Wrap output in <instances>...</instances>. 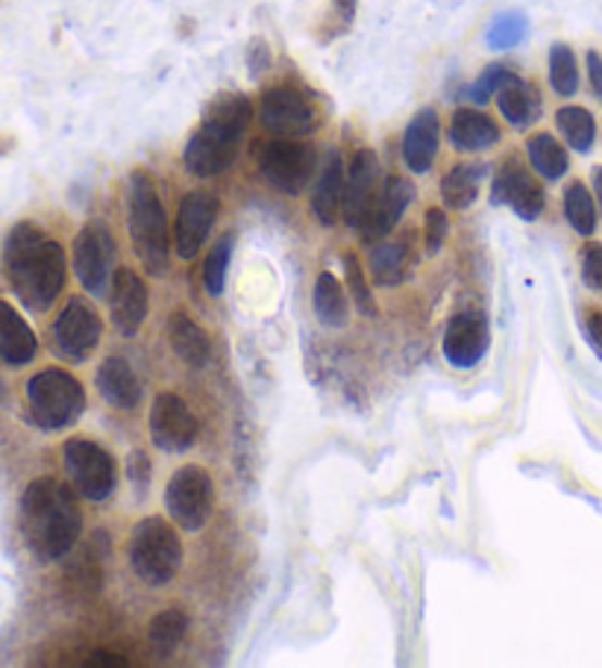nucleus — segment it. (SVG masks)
Segmentation results:
<instances>
[{
    "instance_id": "9d476101",
    "label": "nucleus",
    "mask_w": 602,
    "mask_h": 668,
    "mask_svg": "<svg viewBox=\"0 0 602 668\" xmlns=\"http://www.w3.org/2000/svg\"><path fill=\"white\" fill-rule=\"evenodd\" d=\"M168 515L185 533L204 531L214 510V483L200 465H183L165 486Z\"/></svg>"
},
{
    "instance_id": "0eeeda50",
    "label": "nucleus",
    "mask_w": 602,
    "mask_h": 668,
    "mask_svg": "<svg viewBox=\"0 0 602 668\" xmlns=\"http://www.w3.org/2000/svg\"><path fill=\"white\" fill-rule=\"evenodd\" d=\"M259 171L282 195H300L318 168V150L303 138L273 136L259 145Z\"/></svg>"
},
{
    "instance_id": "f8f14e48",
    "label": "nucleus",
    "mask_w": 602,
    "mask_h": 668,
    "mask_svg": "<svg viewBox=\"0 0 602 668\" xmlns=\"http://www.w3.org/2000/svg\"><path fill=\"white\" fill-rule=\"evenodd\" d=\"M259 124L271 136L306 138L318 130V109L300 89L273 86L259 100Z\"/></svg>"
},
{
    "instance_id": "a19ab883",
    "label": "nucleus",
    "mask_w": 602,
    "mask_h": 668,
    "mask_svg": "<svg viewBox=\"0 0 602 668\" xmlns=\"http://www.w3.org/2000/svg\"><path fill=\"white\" fill-rule=\"evenodd\" d=\"M150 472H153V469H150V457H147L145 451H130V457H126V474H130V483H133L136 489H147Z\"/></svg>"
},
{
    "instance_id": "aec40b11",
    "label": "nucleus",
    "mask_w": 602,
    "mask_h": 668,
    "mask_svg": "<svg viewBox=\"0 0 602 668\" xmlns=\"http://www.w3.org/2000/svg\"><path fill=\"white\" fill-rule=\"evenodd\" d=\"M438 145H441V121H438L435 109L423 107L408 121L406 133H403V162L408 171L427 174L438 157Z\"/></svg>"
},
{
    "instance_id": "dca6fc26",
    "label": "nucleus",
    "mask_w": 602,
    "mask_h": 668,
    "mask_svg": "<svg viewBox=\"0 0 602 668\" xmlns=\"http://www.w3.org/2000/svg\"><path fill=\"white\" fill-rule=\"evenodd\" d=\"M488 348H491V327H488L486 313L465 309V313L450 318L444 339H441V351H444L450 365H456V368H474L477 363H482Z\"/></svg>"
},
{
    "instance_id": "a878e982",
    "label": "nucleus",
    "mask_w": 602,
    "mask_h": 668,
    "mask_svg": "<svg viewBox=\"0 0 602 668\" xmlns=\"http://www.w3.org/2000/svg\"><path fill=\"white\" fill-rule=\"evenodd\" d=\"M447 136L450 145L462 154H479V150L494 148L500 142V127L494 119H488L479 109H456Z\"/></svg>"
},
{
    "instance_id": "f704fd0d",
    "label": "nucleus",
    "mask_w": 602,
    "mask_h": 668,
    "mask_svg": "<svg viewBox=\"0 0 602 668\" xmlns=\"http://www.w3.org/2000/svg\"><path fill=\"white\" fill-rule=\"evenodd\" d=\"M233 247H235V236L233 233H224L218 239L209 254L204 259V289L212 297L224 295L226 286V268H230V259H233Z\"/></svg>"
},
{
    "instance_id": "423d86ee",
    "label": "nucleus",
    "mask_w": 602,
    "mask_h": 668,
    "mask_svg": "<svg viewBox=\"0 0 602 668\" xmlns=\"http://www.w3.org/2000/svg\"><path fill=\"white\" fill-rule=\"evenodd\" d=\"M130 569L145 586L162 590L176 578L183 566V542L176 531L159 515H147L130 533Z\"/></svg>"
},
{
    "instance_id": "5701e85b",
    "label": "nucleus",
    "mask_w": 602,
    "mask_h": 668,
    "mask_svg": "<svg viewBox=\"0 0 602 668\" xmlns=\"http://www.w3.org/2000/svg\"><path fill=\"white\" fill-rule=\"evenodd\" d=\"M98 394L115 410H136L142 401V380L124 356H109L95 374Z\"/></svg>"
},
{
    "instance_id": "412c9836",
    "label": "nucleus",
    "mask_w": 602,
    "mask_h": 668,
    "mask_svg": "<svg viewBox=\"0 0 602 668\" xmlns=\"http://www.w3.org/2000/svg\"><path fill=\"white\" fill-rule=\"evenodd\" d=\"M370 275H373V283L379 286H400L406 283L415 266H418V247H415V236L406 233V236L391 239V242H382V245L370 247Z\"/></svg>"
},
{
    "instance_id": "bb28decb",
    "label": "nucleus",
    "mask_w": 602,
    "mask_h": 668,
    "mask_svg": "<svg viewBox=\"0 0 602 668\" xmlns=\"http://www.w3.org/2000/svg\"><path fill=\"white\" fill-rule=\"evenodd\" d=\"M311 309L318 325L330 327V330H341L351 318V295L344 292V286L339 283V277L330 271H321L311 289Z\"/></svg>"
},
{
    "instance_id": "09e8293b",
    "label": "nucleus",
    "mask_w": 602,
    "mask_h": 668,
    "mask_svg": "<svg viewBox=\"0 0 602 668\" xmlns=\"http://www.w3.org/2000/svg\"><path fill=\"white\" fill-rule=\"evenodd\" d=\"M0 401H3V384H0Z\"/></svg>"
},
{
    "instance_id": "c9c22d12",
    "label": "nucleus",
    "mask_w": 602,
    "mask_h": 668,
    "mask_svg": "<svg viewBox=\"0 0 602 668\" xmlns=\"http://www.w3.org/2000/svg\"><path fill=\"white\" fill-rule=\"evenodd\" d=\"M550 86L555 95L562 98H574L579 92V65H576V53L567 45H553L550 48Z\"/></svg>"
},
{
    "instance_id": "39448f33",
    "label": "nucleus",
    "mask_w": 602,
    "mask_h": 668,
    "mask_svg": "<svg viewBox=\"0 0 602 668\" xmlns=\"http://www.w3.org/2000/svg\"><path fill=\"white\" fill-rule=\"evenodd\" d=\"M27 422L39 430H65L86 410V389L65 368H41L27 380Z\"/></svg>"
},
{
    "instance_id": "b1692460",
    "label": "nucleus",
    "mask_w": 602,
    "mask_h": 668,
    "mask_svg": "<svg viewBox=\"0 0 602 668\" xmlns=\"http://www.w3.org/2000/svg\"><path fill=\"white\" fill-rule=\"evenodd\" d=\"M39 354V339L33 327L24 321V315L7 301H0V363L21 368L29 365Z\"/></svg>"
},
{
    "instance_id": "c03bdc74",
    "label": "nucleus",
    "mask_w": 602,
    "mask_h": 668,
    "mask_svg": "<svg viewBox=\"0 0 602 668\" xmlns=\"http://www.w3.org/2000/svg\"><path fill=\"white\" fill-rule=\"evenodd\" d=\"M585 333H588V342L593 344V351L602 356V313L585 315Z\"/></svg>"
},
{
    "instance_id": "7c9ffc66",
    "label": "nucleus",
    "mask_w": 602,
    "mask_h": 668,
    "mask_svg": "<svg viewBox=\"0 0 602 668\" xmlns=\"http://www.w3.org/2000/svg\"><path fill=\"white\" fill-rule=\"evenodd\" d=\"M526 157H529V166L541 174L544 180L555 183L567 174L570 168V159H567V150L562 148V142L550 133H538L526 142Z\"/></svg>"
},
{
    "instance_id": "f3484780",
    "label": "nucleus",
    "mask_w": 602,
    "mask_h": 668,
    "mask_svg": "<svg viewBox=\"0 0 602 668\" xmlns=\"http://www.w3.org/2000/svg\"><path fill=\"white\" fill-rule=\"evenodd\" d=\"M379 159L370 148H359L351 159V171H347V183H344V224L359 230L368 218L370 207L377 204L379 197Z\"/></svg>"
},
{
    "instance_id": "393cba45",
    "label": "nucleus",
    "mask_w": 602,
    "mask_h": 668,
    "mask_svg": "<svg viewBox=\"0 0 602 668\" xmlns=\"http://www.w3.org/2000/svg\"><path fill=\"white\" fill-rule=\"evenodd\" d=\"M168 344H171L176 360L188 365V368H206L209 365L212 342L204 333V327L197 325L185 309H174L168 315Z\"/></svg>"
},
{
    "instance_id": "de8ad7c7",
    "label": "nucleus",
    "mask_w": 602,
    "mask_h": 668,
    "mask_svg": "<svg viewBox=\"0 0 602 668\" xmlns=\"http://www.w3.org/2000/svg\"><path fill=\"white\" fill-rule=\"evenodd\" d=\"M591 180H593V195H597V207H600L602 212V166L593 168Z\"/></svg>"
},
{
    "instance_id": "cd10ccee",
    "label": "nucleus",
    "mask_w": 602,
    "mask_h": 668,
    "mask_svg": "<svg viewBox=\"0 0 602 668\" xmlns=\"http://www.w3.org/2000/svg\"><path fill=\"white\" fill-rule=\"evenodd\" d=\"M491 174V168L486 162H462L453 166L441 180V201L450 209H467L474 207V201L479 197V189Z\"/></svg>"
},
{
    "instance_id": "2eb2a0df",
    "label": "nucleus",
    "mask_w": 602,
    "mask_h": 668,
    "mask_svg": "<svg viewBox=\"0 0 602 668\" xmlns=\"http://www.w3.org/2000/svg\"><path fill=\"white\" fill-rule=\"evenodd\" d=\"M218 212H221V201L212 192L195 189V192L183 195L174 224V245L180 259H195L200 254V247L209 239V230L218 221Z\"/></svg>"
},
{
    "instance_id": "2f4dec72",
    "label": "nucleus",
    "mask_w": 602,
    "mask_h": 668,
    "mask_svg": "<svg viewBox=\"0 0 602 668\" xmlns=\"http://www.w3.org/2000/svg\"><path fill=\"white\" fill-rule=\"evenodd\" d=\"M555 124L562 130L564 142L579 154H588L597 138V121L585 107H562L555 112Z\"/></svg>"
},
{
    "instance_id": "79ce46f5",
    "label": "nucleus",
    "mask_w": 602,
    "mask_h": 668,
    "mask_svg": "<svg viewBox=\"0 0 602 668\" xmlns=\"http://www.w3.org/2000/svg\"><path fill=\"white\" fill-rule=\"evenodd\" d=\"M247 69L250 77H262L265 71L271 69V48L265 45V39H253L247 48Z\"/></svg>"
},
{
    "instance_id": "a211bd4d",
    "label": "nucleus",
    "mask_w": 602,
    "mask_h": 668,
    "mask_svg": "<svg viewBox=\"0 0 602 668\" xmlns=\"http://www.w3.org/2000/svg\"><path fill=\"white\" fill-rule=\"evenodd\" d=\"M147 313H150V292L145 280L133 268H118L109 289V315L115 330L124 339H133L145 327Z\"/></svg>"
},
{
    "instance_id": "72a5a7b5",
    "label": "nucleus",
    "mask_w": 602,
    "mask_h": 668,
    "mask_svg": "<svg viewBox=\"0 0 602 668\" xmlns=\"http://www.w3.org/2000/svg\"><path fill=\"white\" fill-rule=\"evenodd\" d=\"M529 36V19L520 10L500 12L491 24H488L486 41L491 50H512L517 45H524Z\"/></svg>"
},
{
    "instance_id": "4be33fe9",
    "label": "nucleus",
    "mask_w": 602,
    "mask_h": 668,
    "mask_svg": "<svg viewBox=\"0 0 602 668\" xmlns=\"http://www.w3.org/2000/svg\"><path fill=\"white\" fill-rule=\"evenodd\" d=\"M344 183H347L344 159H341L339 150L332 148L323 159L321 174H318V183H315V192H311V212L323 227L339 224L341 212H344Z\"/></svg>"
},
{
    "instance_id": "e433bc0d",
    "label": "nucleus",
    "mask_w": 602,
    "mask_h": 668,
    "mask_svg": "<svg viewBox=\"0 0 602 668\" xmlns=\"http://www.w3.org/2000/svg\"><path fill=\"white\" fill-rule=\"evenodd\" d=\"M515 77L517 74L508 69V65H503V62H494V65H488V69L482 71V74L470 83V86H467L465 98L482 107V104H488L491 98H496L505 83H512Z\"/></svg>"
},
{
    "instance_id": "1a4fd4ad",
    "label": "nucleus",
    "mask_w": 602,
    "mask_h": 668,
    "mask_svg": "<svg viewBox=\"0 0 602 668\" xmlns=\"http://www.w3.org/2000/svg\"><path fill=\"white\" fill-rule=\"evenodd\" d=\"M62 465L71 486L86 501H107L118 486L115 457L103 445L91 442L86 436H74L62 445Z\"/></svg>"
},
{
    "instance_id": "c85d7f7f",
    "label": "nucleus",
    "mask_w": 602,
    "mask_h": 668,
    "mask_svg": "<svg viewBox=\"0 0 602 668\" xmlns=\"http://www.w3.org/2000/svg\"><path fill=\"white\" fill-rule=\"evenodd\" d=\"M496 107L503 112V119L517 130L532 127L535 121L541 119V98L535 86H529L526 80L515 77L512 83H505L500 95H496Z\"/></svg>"
},
{
    "instance_id": "a18cd8bd",
    "label": "nucleus",
    "mask_w": 602,
    "mask_h": 668,
    "mask_svg": "<svg viewBox=\"0 0 602 668\" xmlns=\"http://www.w3.org/2000/svg\"><path fill=\"white\" fill-rule=\"evenodd\" d=\"M86 666H107V668H126L130 663H126L124 657H118V654H112V651H95L91 657H88Z\"/></svg>"
},
{
    "instance_id": "7ed1b4c3",
    "label": "nucleus",
    "mask_w": 602,
    "mask_h": 668,
    "mask_svg": "<svg viewBox=\"0 0 602 668\" xmlns=\"http://www.w3.org/2000/svg\"><path fill=\"white\" fill-rule=\"evenodd\" d=\"M253 124V104L238 92H224L206 107L200 127L188 136L183 148V166L200 180L218 178L233 168L238 148Z\"/></svg>"
},
{
    "instance_id": "f03ea898",
    "label": "nucleus",
    "mask_w": 602,
    "mask_h": 668,
    "mask_svg": "<svg viewBox=\"0 0 602 668\" xmlns=\"http://www.w3.org/2000/svg\"><path fill=\"white\" fill-rule=\"evenodd\" d=\"M19 527L24 545L39 562L69 557L83 533V510L74 491L57 477H36L19 501Z\"/></svg>"
},
{
    "instance_id": "ddd939ff",
    "label": "nucleus",
    "mask_w": 602,
    "mask_h": 668,
    "mask_svg": "<svg viewBox=\"0 0 602 668\" xmlns=\"http://www.w3.org/2000/svg\"><path fill=\"white\" fill-rule=\"evenodd\" d=\"M147 424H150L153 445L165 453L188 451V448H195L197 436H200V424H197L192 406L176 392L156 394Z\"/></svg>"
},
{
    "instance_id": "c756f323",
    "label": "nucleus",
    "mask_w": 602,
    "mask_h": 668,
    "mask_svg": "<svg viewBox=\"0 0 602 668\" xmlns=\"http://www.w3.org/2000/svg\"><path fill=\"white\" fill-rule=\"evenodd\" d=\"M188 616H185L183 609H162V612H156L153 621H150V628H147V642H150V648H153V654L159 659H168L171 654H174L180 645H183V639L188 636Z\"/></svg>"
},
{
    "instance_id": "4c0bfd02",
    "label": "nucleus",
    "mask_w": 602,
    "mask_h": 668,
    "mask_svg": "<svg viewBox=\"0 0 602 668\" xmlns=\"http://www.w3.org/2000/svg\"><path fill=\"white\" fill-rule=\"evenodd\" d=\"M344 275H347V292H351V301L356 304L365 318H373L377 315V304H373V292H370L368 277L361 271L359 259L353 254L344 256Z\"/></svg>"
},
{
    "instance_id": "49530a36",
    "label": "nucleus",
    "mask_w": 602,
    "mask_h": 668,
    "mask_svg": "<svg viewBox=\"0 0 602 668\" xmlns=\"http://www.w3.org/2000/svg\"><path fill=\"white\" fill-rule=\"evenodd\" d=\"M356 3H359V0H332V7H335V15L341 19V24H351L353 12H356Z\"/></svg>"
},
{
    "instance_id": "4468645a",
    "label": "nucleus",
    "mask_w": 602,
    "mask_h": 668,
    "mask_svg": "<svg viewBox=\"0 0 602 668\" xmlns=\"http://www.w3.org/2000/svg\"><path fill=\"white\" fill-rule=\"evenodd\" d=\"M491 204L494 207H508L524 221H535L544 212L546 195L541 183L517 159H505L494 180H491Z\"/></svg>"
},
{
    "instance_id": "f257e3e1",
    "label": "nucleus",
    "mask_w": 602,
    "mask_h": 668,
    "mask_svg": "<svg viewBox=\"0 0 602 668\" xmlns=\"http://www.w3.org/2000/svg\"><path fill=\"white\" fill-rule=\"evenodd\" d=\"M65 251L39 224L19 221L3 239V275L29 313H48L65 289Z\"/></svg>"
},
{
    "instance_id": "6ab92c4d",
    "label": "nucleus",
    "mask_w": 602,
    "mask_h": 668,
    "mask_svg": "<svg viewBox=\"0 0 602 668\" xmlns=\"http://www.w3.org/2000/svg\"><path fill=\"white\" fill-rule=\"evenodd\" d=\"M411 201H415V186H411L406 178L385 180L382 189H379L377 204L370 207L365 224L359 227L361 242L373 245L379 239L389 236L391 230L400 224V218L406 216V209L411 207Z\"/></svg>"
},
{
    "instance_id": "473e14b6",
    "label": "nucleus",
    "mask_w": 602,
    "mask_h": 668,
    "mask_svg": "<svg viewBox=\"0 0 602 668\" xmlns=\"http://www.w3.org/2000/svg\"><path fill=\"white\" fill-rule=\"evenodd\" d=\"M564 216L579 236H591L597 230V201L585 183H570L564 189Z\"/></svg>"
},
{
    "instance_id": "37998d69",
    "label": "nucleus",
    "mask_w": 602,
    "mask_h": 668,
    "mask_svg": "<svg viewBox=\"0 0 602 668\" xmlns=\"http://www.w3.org/2000/svg\"><path fill=\"white\" fill-rule=\"evenodd\" d=\"M585 62H588V80H591L593 95H597V98H602V57L597 53V50H588Z\"/></svg>"
},
{
    "instance_id": "ea45409f",
    "label": "nucleus",
    "mask_w": 602,
    "mask_h": 668,
    "mask_svg": "<svg viewBox=\"0 0 602 668\" xmlns=\"http://www.w3.org/2000/svg\"><path fill=\"white\" fill-rule=\"evenodd\" d=\"M582 280L602 295V245H588L582 251Z\"/></svg>"
},
{
    "instance_id": "6e6552de",
    "label": "nucleus",
    "mask_w": 602,
    "mask_h": 668,
    "mask_svg": "<svg viewBox=\"0 0 602 668\" xmlns=\"http://www.w3.org/2000/svg\"><path fill=\"white\" fill-rule=\"evenodd\" d=\"M71 263H74V275H77L79 286L88 295H109L118 263V245L112 230L103 221L83 224V230L74 239V247H71Z\"/></svg>"
},
{
    "instance_id": "20e7f679",
    "label": "nucleus",
    "mask_w": 602,
    "mask_h": 668,
    "mask_svg": "<svg viewBox=\"0 0 602 668\" xmlns=\"http://www.w3.org/2000/svg\"><path fill=\"white\" fill-rule=\"evenodd\" d=\"M126 224H130V242L133 254L150 277H162L168 268V216L165 204L156 192L153 180L147 171L130 174V192H126Z\"/></svg>"
},
{
    "instance_id": "9b49d317",
    "label": "nucleus",
    "mask_w": 602,
    "mask_h": 668,
    "mask_svg": "<svg viewBox=\"0 0 602 668\" xmlns=\"http://www.w3.org/2000/svg\"><path fill=\"white\" fill-rule=\"evenodd\" d=\"M100 336H103V321L86 297H69V304L62 306L50 330L53 351L69 363H86L100 344Z\"/></svg>"
},
{
    "instance_id": "58836bf2",
    "label": "nucleus",
    "mask_w": 602,
    "mask_h": 668,
    "mask_svg": "<svg viewBox=\"0 0 602 668\" xmlns=\"http://www.w3.org/2000/svg\"><path fill=\"white\" fill-rule=\"evenodd\" d=\"M450 218L444 209H427V218H423V247H427L429 256H435L441 247H444V239H447Z\"/></svg>"
}]
</instances>
